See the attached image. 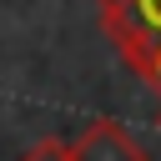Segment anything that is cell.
<instances>
[{"label":"cell","instance_id":"obj_1","mask_svg":"<svg viewBox=\"0 0 161 161\" xmlns=\"http://www.w3.org/2000/svg\"><path fill=\"white\" fill-rule=\"evenodd\" d=\"M101 30L116 55L161 91V0H101Z\"/></svg>","mask_w":161,"mask_h":161},{"label":"cell","instance_id":"obj_2","mask_svg":"<svg viewBox=\"0 0 161 161\" xmlns=\"http://www.w3.org/2000/svg\"><path fill=\"white\" fill-rule=\"evenodd\" d=\"M70 151H75V161H146L141 141L121 121H91Z\"/></svg>","mask_w":161,"mask_h":161},{"label":"cell","instance_id":"obj_3","mask_svg":"<svg viewBox=\"0 0 161 161\" xmlns=\"http://www.w3.org/2000/svg\"><path fill=\"white\" fill-rule=\"evenodd\" d=\"M20 161H75V151L65 146V141H55V136H45V141H35Z\"/></svg>","mask_w":161,"mask_h":161}]
</instances>
